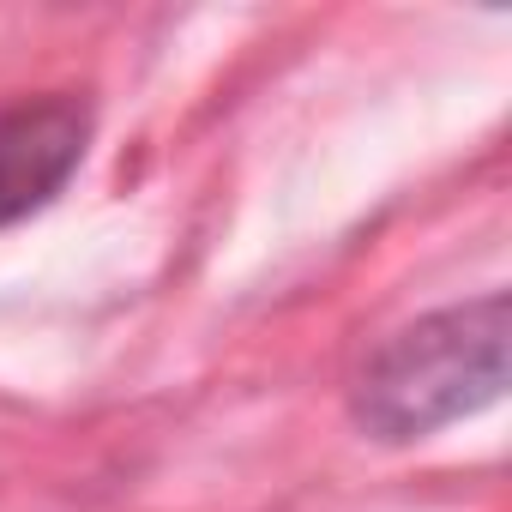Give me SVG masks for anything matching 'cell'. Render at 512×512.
<instances>
[{
    "label": "cell",
    "instance_id": "6da1fadb",
    "mask_svg": "<svg viewBox=\"0 0 512 512\" xmlns=\"http://www.w3.org/2000/svg\"><path fill=\"white\" fill-rule=\"evenodd\" d=\"M506 392V296L440 308L392 332L356 374V422L374 440H422L446 422L488 410Z\"/></svg>",
    "mask_w": 512,
    "mask_h": 512
},
{
    "label": "cell",
    "instance_id": "7a4b0ae2",
    "mask_svg": "<svg viewBox=\"0 0 512 512\" xmlns=\"http://www.w3.org/2000/svg\"><path fill=\"white\" fill-rule=\"evenodd\" d=\"M91 145V109L79 97H37L0 109V223L43 211Z\"/></svg>",
    "mask_w": 512,
    "mask_h": 512
}]
</instances>
